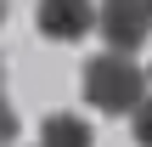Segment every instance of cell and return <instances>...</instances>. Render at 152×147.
<instances>
[{"label":"cell","mask_w":152,"mask_h":147,"mask_svg":"<svg viewBox=\"0 0 152 147\" xmlns=\"http://www.w3.org/2000/svg\"><path fill=\"white\" fill-rule=\"evenodd\" d=\"M0 96H6V57H0Z\"/></svg>","instance_id":"obj_7"},{"label":"cell","mask_w":152,"mask_h":147,"mask_svg":"<svg viewBox=\"0 0 152 147\" xmlns=\"http://www.w3.org/2000/svg\"><path fill=\"white\" fill-rule=\"evenodd\" d=\"M34 147H96V130H90V119H79V113H45Z\"/></svg>","instance_id":"obj_4"},{"label":"cell","mask_w":152,"mask_h":147,"mask_svg":"<svg viewBox=\"0 0 152 147\" xmlns=\"http://www.w3.org/2000/svg\"><path fill=\"white\" fill-rule=\"evenodd\" d=\"M130 130H135L141 147H152V96H141V108L130 113Z\"/></svg>","instance_id":"obj_5"},{"label":"cell","mask_w":152,"mask_h":147,"mask_svg":"<svg viewBox=\"0 0 152 147\" xmlns=\"http://www.w3.org/2000/svg\"><path fill=\"white\" fill-rule=\"evenodd\" d=\"M147 96V68H135L118 51H102L85 62V102L102 113H135Z\"/></svg>","instance_id":"obj_1"},{"label":"cell","mask_w":152,"mask_h":147,"mask_svg":"<svg viewBox=\"0 0 152 147\" xmlns=\"http://www.w3.org/2000/svg\"><path fill=\"white\" fill-rule=\"evenodd\" d=\"M0 23H6V0H0Z\"/></svg>","instance_id":"obj_8"},{"label":"cell","mask_w":152,"mask_h":147,"mask_svg":"<svg viewBox=\"0 0 152 147\" xmlns=\"http://www.w3.org/2000/svg\"><path fill=\"white\" fill-rule=\"evenodd\" d=\"M96 28L107 34V51L130 57L152 40V0H102L96 6Z\"/></svg>","instance_id":"obj_2"},{"label":"cell","mask_w":152,"mask_h":147,"mask_svg":"<svg viewBox=\"0 0 152 147\" xmlns=\"http://www.w3.org/2000/svg\"><path fill=\"white\" fill-rule=\"evenodd\" d=\"M11 142H17V108L0 96V147H11Z\"/></svg>","instance_id":"obj_6"},{"label":"cell","mask_w":152,"mask_h":147,"mask_svg":"<svg viewBox=\"0 0 152 147\" xmlns=\"http://www.w3.org/2000/svg\"><path fill=\"white\" fill-rule=\"evenodd\" d=\"M34 23H39L45 40L73 45V40H85L96 28V0H39L34 6Z\"/></svg>","instance_id":"obj_3"}]
</instances>
